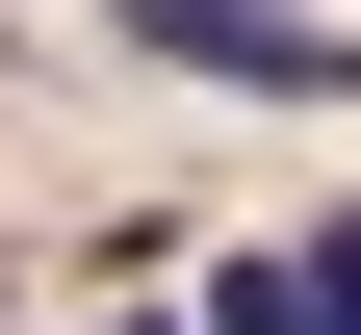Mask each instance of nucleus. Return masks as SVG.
Masks as SVG:
<instances>
[{
    "mask_svg": "<svg viewBox=\"0 0 361 335\" xmlns=\"http://www.w3.org/2000/svg\"><path fill=\"white\" fill-rule=\"evenodd\" d=\"M284 258H310V335H361V207H336V232H284Z\"/></svg>",
    "mask_w": 361,
    "mask_h": 335,
    "instance_id": "7ed1b4c3",
    "label": "nucleus"
},
{
    "mask_svg": "<svg viewBox=\"0 0 361 335\" xmlns=\"http://www.w3.org/2000/svg\"><path fill=\"white\" fill-rule=\"evenodd\" d=\"M180 335H310V258H207V310Z\"/></svg>",
    "mask_w": 361,
    "mask_h": 335,
    "instance_id": "f03ea898",
    "label": "nucleus"
},
{
    "mask_svg": "<svg viewBox=\"0 0 361 335\" xmlns=\"http://www.w3.org/2000/svg\"><path fill=\"white\" fill-rule=\"evenodd\" d=\"M129 52L233 78V104H361V26H310V0H129Z\"/></svg>",
    "mask_w": 361,
    "mask_h": 335,
    "instance_id": "f257e3e1",
    "label": "nucleus"
}]
</instances>
